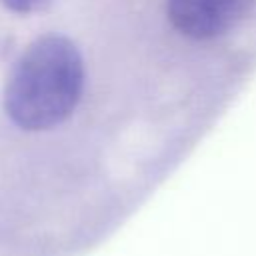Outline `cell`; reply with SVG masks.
Segmentation results:
<instances>
[{
	"mask_svg": "<svg viewBox=\"0 0 256 256\" xmlns=\"http://www.w3.org/2000/svg\"><path fill=\"white\" fill-rule=\"evenodd\" d=\"M84 90V62L72 40L58 34L36 38L16 60L4 86V110L22 130L62 124Z\"/></svg>",
	"mask_w": 256,
	"mask_h": 256,
	"instance_id": "1",
	"label": "cell"
},
{
	"mask_svg": "<svg viewBox=\"0 0 256 256\" xmlns=\"http://www.w3.org/2000/svg\"><path fill=\"white\" fill-rule=\"evenodd\" d=\"M254 0H168L172 26L194 40H210L232 30L252 8Z\"/></svg>",
	"mask_w": 256,
	"mask_h": 256,
	"instance_id": "2",
	"label": "cell"
},
{
	"mask_svg": "<svg viewBox=\"0 0 256 256\" xmlns=\"http://www.w3.org/2000/svg\"><path fill=\"white\" fill-rule=\"evenodd\" d=\"M0 2L16 14H32V12L48 8L52 0H0Z\"/></svg>",
	"mask_w": 256,
	"mask_h": 256,
	"instance_id": "3",
	"label": "cell"
}]
</instances>
